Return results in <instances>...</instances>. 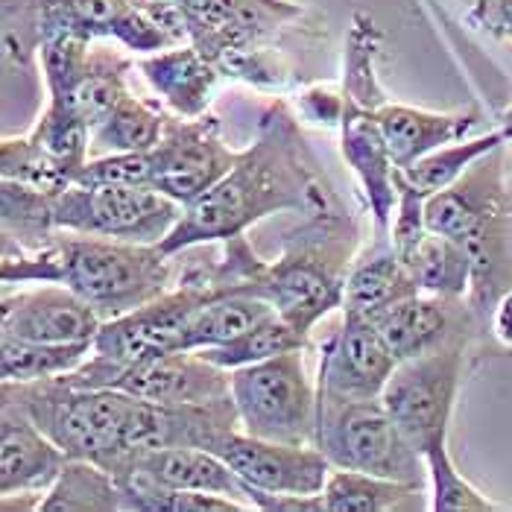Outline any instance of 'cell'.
<instances>
[{
    "mask_svg": "<svg viewBox=\"0 0 512 512\" xmlns=\"http://www.w3.org/2000/svg\"><path fill=\"white\" fill-rule=\"evenodd\" d=\"M428 474H431V486H434V498H431V510L434 512H498L507 510L504 504H495L492 498H486L480 489H474L472 483L457 472L448 445L439 442L428 454Z\"/></svg>",
    "mask_w": 512,
    "mask_h": 512,
    "instance_id": "obj_36",
    "label": "cell"
},
{
    "mask_svg": "<svg viewBox=\"0 0 512 512\" xmlns=\"http://www.w3.org/2000/svg\"><path fill=\"white\" fill-rule=\"evenodd\" d=\"M68 454L41 431L39 425L15 404H3L0 416V495H39L47 492Z\"/></svg>",
    "mask_w": 512,
    "mask_h": 512,
    "instance_id": "obj_19",
    "label": "cell"
},
{
    "mask_svg": "<svg viewBox=\"0 0 512 512\" xmlns=\"http://www.w3.org/2000/svg\"><path fill=\"white\" fill-rule=\"evenodd\" d=\"M235 161L214 115L167 118L161 141L150 150V185L185 208L214 188Z\"/></svg>",
    "mask_w": 512,
    "mask_h": 512,
    "instance_id": "obj_13",
    "label": "cell"
},
{
    "mask_svg": "<svg viewBox=\"0 0 512 512\" xmlns=\"http://www.w3.org/2000/svg\"><path fill=\"white\" fill-rule=\"evenodd\" d=\"M340 147L366 194L378 240H390V226H393L395 205H398V182H395L398 167L387 147V138L381 132L378 115L372 109H363L352 100H346V109L340 118Z\"/></svg>",
    "mask_w": 512,
    "mask_h": 512,
    "instance_id": "obj_18",
    "label": "cell"
},
{
    "mask_svg": "<svg viewBox=\"0 0 512 512\" xmlns=\"http://www.w3.org/2000/svg\"><path fill=\"white\" fill-rule=\"evenodd\" d=\"M343 109H346V94L343 91L314 85V88H308L302 94V112H305V118H311L314 123H325V126L337 123L340 126Z\"/></svg>",
    "mask_w": 512,
    "mask_h": 512,
    "instance_id": "obj_38",
    "label": "cell"
},
{
    "mask_svg": "<svg viewBox=\"0 0 512 512\" xmlns=\"http://www.w3.org/2000/svg\"><path fill=\"white\" fill-rule=\"evenodd\" d=\"M138 71L179 118L208 115L217 79L223 77L220 68L208 56H202L191 41L147 53L144 59H138Z\"/></svg>",
    "mask_w": 512,
    "mask_h": 512,
    "instance_id": "obj_22",
    "label": "cell"
},
{
    "mask_svg": "<svg viewBox=\"0 0 512 512\" xmlns=\"http://www.w3.org/2000/svg\"><path fill=\"white\" fill-rule=\"evenodd\" d=\"M170 258L158 243L56 229L30 252L3 255V284H65L106 319L129 314L170 290Z\"/></svg>",
    "mask_w": 512,
    "mask_h": 512,
    "instance_id": "obj_2",
    "label": "cell"
},
{
    "mask_svg": "<svg viewBox=\"0 0 512 512\" xmlns=\"http://www.w3.org/2000/svg\"><path fill=\"white\" fill-rule=\"evenodd\" d=\"M237 431H240V416L232 393L211 401H185V404H158V401L135 398L123 428V457L112 474L129 457L158 448H205L217 454V448Z\"/></svg>",
    "mask_w": 512,
    "mask_h": 512,
    "instance_id": "obj_14",
    "label": "cell"
},
{
    "mask_svg": "<svg viewBox=\"0 0 512 512\" xmlns=\"http://www.w3.org/2000/svg\"><path fill=\"white\" fill-rule=\"evenodd\" d=\"M504 141H510L507 129H498V132H489V135H480V138H463V141L445 144L434 153L422 156L419 161H413L410 167L398 170V179H404L422 197H434L439 191L451 188L477 158L489 156L492 150L504 147Z\"/></svg>",
    "mask_w": 512,
    "mask_h": 512,
    "instance_id": "obj_30",
    "label": "cell"
},
{
    "mask_svg": "<svg viewBox=\"0 0 512 512\" xmlns=\"http://www.w3.org/2000/svg\"><path fill=\"white\" fill-rule=\"evenodd\" d=\"M182 217V205L150 185H71L53 197V226L65 232L161 243Z\"/></svg>",
    "mask_w": 512,
    "mask_h": 512,
    "instance_id": "obj_10",
    "label": "cell"
},
{
    "mask_svg": "<svg viewBox=\"0 0 512 512\" xmlns=\"http://www.w3.org/2000/svg\"><path fill=\"white\" fill-rule=\"evenodd\" d=\"M53 36L115 39L138 53L191 41L176 0H24L18 3V24L6 21V56L18 53V62H24Z\"/></svg>",
    "mask_w": 512,
    "mask_h": 512,
    "instance_id": "obj_4",
    "label": "cell"
},
{
    "mask_svg": "<svg viewBox=\"0 0 512 512\" xmlns=\"http://www.w3.org/2000/svg\"><path fill=\"white\" fill-rule=\"evenodd\" d=\"M314 445L334 469L378 474L428 486L431 474L425 454H419L398 431L381 398H346L319 390Z\"/></svg>",
    "mask_w": 512,
    "mask_h": 512,
    "instance_id": "obj_7",
    "label": "cell"
},
{
    "mask_svg": "<svg viewBox=\"0 0 512 512\" xmlns=\"http://www.w3.org/2000/svg\"><path fill=\"white\" fill-rule=\"evenodd\" d=\"M343 314V325L322 346L316 387L346 398H381L398 360L369 316Z\"/></svg>",
    "mask_w": 512,
    "mask_h": 512,
    "instance_id": "obj_16",
    "label": "cell"
},
{
    "mask_svg": "<svg viewBox=\"0 0 512 512\" xmlns=\"http://www.w3.org/2000/svg\"><path fill=\"white\" fill-rule=\"evenodd\" d=\"M355 226L343 208L322 211L287 237L276 264H267L255 293L273 302L278 314L302 334L334 308H343L346 278L352 270Z\"/></svg>",
    "mask_w": 512,
    "mask_h": 512,
    "instance_id": "obj_5",
    "label": "cell"
},
{
    "mask_svg": "<svg viewBox=\"0 0 512 512\" xmlns=\"http://www.w3.org/2000/svg\"><path fill=\"white\" fill-rule=\"evenodd\" d=\"M188 21V36L223 77L281 85V68L267 41L302 15L290 0H176Z\"/></svg>",
    "mask_w": 512,
    "mask_h": 512,
    "instance_id": "obj_8",
    "label": "cell"
},
{
    "mask_svg": "<svg viewBox=\"0 0 512 512\" xmlns=\"http://www.w3.org/2000/svg\"><path fill=\"white\" fill-rule=\"evenodd\" d=\"M305 346H308V334L293 328L281 314H273L261 319L246 334L223 343V346L199 349V355L232 372L237 366L261 363V360H270V357L284 355V352H296V349H305Z\"/></svg>",
    "mask_w": 512,
    "mask_h": 512,
    "instance_id": "obj_33",
    "label": "cell"
},
{
    "mask_svg": "<svg viewBox=\"0 0 512 512\" xmlns=\"http://www.w3.org/2000/svg\"><path fill=\"white\" fill-rule=\"evenodd\" d=\"M401 264L413 276L416 287L431 296L463 299L472 290V258L469 252L451 237L431 232L422 237Z\"/></svg>",
    "mask_w": 512,
    "mask_h": 512,
    "instance_id": "obj_27",
    "label": "cell"
},
{
    "mask_svg": "<svg viewBox=\"0 0 512 512\" xmlns=\"http://www.w3.org/2000/svg\"><path fill=\"white\" fill-rule=\"evenodd\" d=\"M457 299L431 296V293H413L401 302L390 305L387 311L372 316L378 334L384 337L393 357L410 360L436 352L442 346L460 343V311L454 305Z\"/></svg>",
    "mask_w": 512,
    "mask_h": 512,
    "instance_id": "obj_21",
    "label": "cell"
},
{
    "mask_svg": "<svg viewBox=\"0 0 512 512\" xmlns=\"http://www.w3.org/2000/svg\"><path fill=\"white\" fill-rule=\"evenodd\" d=\"M167 115L156 106L126 94L115 112L91 129V156L109 153H150L161 141Z\"/></svg>",
    "mask_w": 512,
    "mask_h": 512,
    "instance_id": "obj_31",
    "label": "cell"
},
{
    "mask_svg": "<svg viewBox=\"0 0 512 512\" xmlns=\"http://www.w3.org/2000/svg\"><path fill=\"white\" fill-rule=\"evenodd\" d=\"M126 71H129V62L123 56L106 47H91L77 79L65 91L50 94V103L74 109L79 118L94 129L97 123L109 118L115 106L129 94Z\"/></svg>",
    "mask_w": 512,
    "mask_h": 512,
    "instance_id": "obj_26",
    "label": "cell"
},
{
    "mask_svg": "<svg viewBox=\"0 0 512 512\" xmlns=\"http://www.w3.org/2000/svg\"><path fill=\"white\" fill-rule=\"evenodd\" d=\"M381 47V33L375 21L363 12H355L349 39H346V68H343V94L363 109L378 112L387 100L381 82L375 77V56Z\"/></svg>",
    "mask_w": 512,
    "mask_h": 512,
    "instance_id": "obj_34",
    "label": "cell"
},
{
    "mask_svg": "<svg viewBox=\"0 0 512 512\" xmlns=\"http://www.w3.org/2000/svg\"><path fill=\"white\" fill-rule=\"evenodd\" d=\"M428 229L457 240L472 258L474 314L495 311L512 290V197L504 188L501 147L477 158L445 191L425 199Z\"/></svg>",
    "mask_w": 512,
    "mask_h": 512,
    "instance_id": "obj_3",
    "label": "cell"
},
{
    "mask_svg": "<svg viewBox=\"0 0 512 512\" xmlns=\"http://www.w3.org/2000/svg\"><path fill=\"white\" fill-rule=\"evenodd\" d=\"M472 21H477L492 36L512 39V0H477Z\"/></svg>",
    "mask_w": 512,
    "mask_h": 512,
    "instance_id": "obj_39",
    "label": "cell"
},
{
    "mask_svg": "<svg viewBox=\"0 0 512 512\" xmlns=\"http://www.w3.org/2000/svg\"><path fill=\"white\" fill-rule=\"evenodd\" d=\"M0 173L3 179L30 185L50 197L62 194L77 182V170L62 164L59 158L44 153L39 144L27 135L21 138H3L0 141Z\"/></svg>",
    "mask_w": 512,
    "mask_h": 512,
    "instance_id": "obj_35",
    "label": "cell"
},
{
    "mask_svg": "<svg viewBox=\"0 0 512 512\" xmlns=\"http://www.w3.org/2000/svg\"><path fill=\"white\" fill-rule=\"evenodd\" d=\"M273 314H278L276 308H273V302H267L258 293H249V290H226V293H217L214 299H208L199 308V314L191 322L188 352L223 346V343H229V340H235L240 334H246L261 319H267V316Z\"/></svg>",
    "mask_w": 512,
    "mask_h": 512,
    "instance_id": "obj_28",
    "label": "cell"
},
{
    "mask_svg": "<svg viewBox=\"0 0 512 512\" xmlns=\"http://www.w3.org/2000/svg\"><path fill=\"white\" fill-rule=\"evenodd\" d=\"M74 185H150V153H109L88 158L79 167Z\"/></svg>",
    "mask_w": 512,
    "mask_h": 512,
    "instance_id": "obj_37",
    "label": "cell"
},
{
    "mask_svg": "<svg viewBox=\"0 0 512 512\" xmlns=\"http://www.w3.org/2000/svg\"><path fill=\"white\" fill-rule=\"evenodd\" d=\"M217 454L249 489L267 495H322L334 469L316 445L273 442L243 431L229 436Z\"/></svg>",
    "mask_w": 512,
    "mask_h": 512,
    "instance_id": "obj_15",
    "label": "cell"
},
{
    "mask_svg": "<svg viewBox=\"0 0 512 512\" xmlns=\"http://www.w3.org/2000/svg\"><path fill=\"white\" fill-rule=\"evenodd\" d=\"M123 510L115 474L91 460H68L56 483L44 492L39 512H112Z\"/></svg>",
    "mask_w": 512,
    "mask_h": 512,
    "instance_id": "obj_29",
    "label": "cell"
},
{
    "mask_svg": "<svg viewBox=\"0 0 512 512\" xmlns=\"http://www.w3.org/2000/svg\"><path fill=\"white\" fill-rule=\"evenodd\" d=\"M103 316L65 284L6 293L0 305L3 337L36 343H94Z\"/></svg>",
    "mask_w": 512,
    "mask_h": 512,
    "instance_id": "obj_17",
    "label": "cell"
},
{
    "mask_svg": "<svg viewBox=\"0 0 512 512\" xmlns=\"http://www.w3.org/2000/svg\"><path fill=\"white\" fill-rule=\"evenodd\" d=\"M214 296L217 293L211 287L182 278L179 287H170L167 293L144 302L141 308L106 319L94 337L91 352L123 366L167 355V352H185L194 316Z\"/></svg>",
    "mask_w": 512,
    "mask_h": 512,
    "instance_id": "obj_12",
    "label": "cell"
},
{
    "mask_svg": "<svg viewBox=\"0 0 512 512\" xmlns=\"http://www.w3.org/2000/svg\"><path fill=\"white\" fill-rule=\"evenodd\" d=\"M334 208H340V202L296 120L284 103H276L261 120L255 144L237 153L232 170L214 188L182 208L179 223L158 246L167 255H179L202 243L232 240L278 211L314 217Z\"/></svg>",
    "mask_w": 512,
    "mask_h": 512,
    "instance_id": "obj_1",
    "label": "cell"
},
{
    "mask_svg": "<svg viewBox=\"0 0 512 512\" xmlns=\"http://www.w3.org/2000/svg\"><path fill=\"white\" fill-rule=\"evenodd\" d=\"M325 512H419L431 510L425 486L390 480L378 474L331 469L325 489Z\"/></svg>",
    "mask_w": 512,
    "mask_h": 512,
    "instance_id": "obj_24",
    "label": "cell"
},
{
    "mask_svg": "<svg viewBox=\"0 0 512 512\" xmlns=\"http://www.w3.org/2000/svg\"><path fill=\"white\" fill-rule=\"evenodd\" d=\"M232 398L243 434L314 445L319 393L308 378L302 349L232 369Z\"/></svg>",
    "mask_w": 512,
    "mask_h": 512,
    "instance_id": "obj_9",
    "label": "cell"
},
{
    "mask_svg": "<svg viewBox=\"0 0 512 512\" xmlns=\"http://www.w3.org/2000/svg\"><path fill=\"white\" fill-rule=\"evenodd\" d=\"M375 115H378L381 132L387 138V147L393 153L398 170L410 167L413 161H419L445 144L469 138L474 126L480 123L477 112L436 115V112H422L413 106H401V103H384Z\"/></svg>",
    "mask_w": 512,
    "mask_h": 512,
    "instance_id": "obj_23",
    "label": "cell"
},
{
    "mask_svg": "<svg viewBox=\"0 0 512 512\" xmlns=\"http://www.w3.org/2000/svg\"><path fill=\"white\" fill-rule=\"evenodd\" d=\"M413 293H419V287L407 273V267L398 261L390 240H378L375 249L366 252L363 258H357L349 270L343 311L372 319Z\"/></svg>",
    "mask_w": 512,
    "mask_h": 512,
    "instance_id": "obj_25",
    "label": "cell"
},
{
    "mask_svg": "<svg viewBox=\"0 0 512 512\" xmlns=\"http://www.w3.org/2000/svg\"><path fill=\"white\" fill-rule=\"evenodd\" d=\"M492 331H495V337H498L504 346H510L512 349V290H507V293L498 299V305H495V311H492Z\"/></svg>",
    "mask_w": 512,
    "mask_h": 512,
    "instance_id": "obj_40",
    "label": "cell"
},
{
    "mask_svg": "<svg viewBox=\"0 0 512 512\" xmlns=\"http://www.w3.org/2000/svg\"><path fill=\"white\" fill-rule=\"evenodd\" d=\"M463 378V343L442 346L422 357L401 360L390 375L381 404L407 442L428 454L448 439V422Z\"/></svg>",
    "mask_w": 512,
    "mask_h": 512,
    "instance_id": "obj_11",
    "label": "cell"
},
{
    "mask_svg": "<svg viewBox=\"0 0 512 512\" xmlns=\"http://www.w3.org/2000/svg\"><path fill=\"white\" fill-rule=\"evenodd\" d=\"M94 343H36L3 337L0 340V375L3 381L30 384L74 372L91 355Z\"/></svg>",
    "mask_w": 512,
    "mask_h": 512,
    "instance_id": "obj_32",
    "label": "cell"
},
{
    "mask_svg": "<svg viewBox=\"0 0 512 512\" xmlns=\"http://www.w3.org/2000/svg\"><path fill=\"white\" fill-rule=\"evenodd\" d=\"M126 472H138L150 477L158 486L167 489H191V492H214L235 498L255 510L252 504V489L237 477V472L214 451L205 448H158L129 457L120 466L115 477Z\"/></svg>",
    "mask_w": 512,
    "mask_h": 512,
    "instance_id": "obj_20",
    "label": "cell"
},
{
    "mask_svg": "<svg viewBox=\"0 0 512 512\" xmlns=\"http://www.w3.org/2000/svg\"><path fill=\"white\" fill-rule=\"evenodd\" d=\"M3 404L21 407L71 460H91L112 472L123 457V428L135 395L44 378L30 384L3 381Z\"/></svg>",
    "mask_w": 512,
    "mask_h": 512,
    "instance_id": "obj_6",
    "label": "cell"
}]
</instances>
